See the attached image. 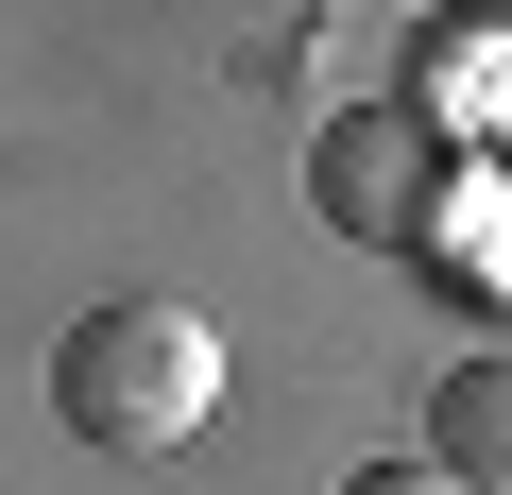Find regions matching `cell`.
<instances>
[{
    "label": "cell",
    "mask_w": 512,
    "mask_h": 495,
    "mask_svg": "<svg viewBox=\"0 0 512 495\" xmlns=\"http://www.w3.org/2000/svg\"><path fill=\"white\" fill-rule=\"evenodd\" d=\"M52 410H69V444L154 461V444H188V427L222 410V325L171 308V291H103V308L52 342Z\"/></svg>",
    "instance_id": "1"
},
{
    "label": "cell",
    "mask_w": 512,
    "mask_h": 495,
    "mask_svg": "<svg viewBox=\"0 0 512 495\" xmlns=\"http://www.w3.org/2000/svg\"><path fill=\"white\" fill-rule=\"evenodd\" d=\"M308 205H325L342 239H410V222L444 205V154H427L393 103H342V120L308 137Z\"/></svg>",
    "instance_id": "2"
},
{
    "label": "cell",
    "mask_w": 512,
    "mask_h": 495,
    "mask_svg": "<svg viewBox=\"0 0 512 495\" xmlns=\"http://www.w3.org/2000/svg\"><path fill=\"white\" fill-rule=\"evenodd\" d=\"M410 461L461 478V495H512V342H478V359L427 376V444H410Z\"/></svg>",
    "instance_id": "3"
},
{
    "label": "cell",
    "mask_w": 512,
    "mask_h": 495,
    "mask_svg": "<svg viewBox=\"0 0 512 495\" xmlns=\"http://www.w3.org/2000/svg\"><path fill=\"white\" fill-rule=\"evenodd\" d=\"M342 495H461V478H427V461H359Z\"/></svg>",
    "instance_id": "4"
}]
</instances>
